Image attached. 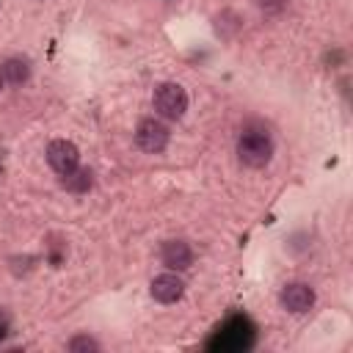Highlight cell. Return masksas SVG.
<instances>
[{
  "label": "cell",
  "mask_w": 353,
  "mask_h": 353,
  "mask_svg": "<svg viewBox=\"0 0 353 353\" xmlns=\"http://www.w3.org/2000/svg\"><path fill=\"white\" fill-rule=\"evenodd\" d=\"M273 157V138L265 127H245L237 138V160L245 168H265Z\"/></svg>",
  "instance_id": "obj_1"
},
{
  "label": "cell",
  "mask_w": 353,
  "mask_h": 353,
  "mask_svg": "<svg viewBox=\"0 0 353 353\" xmlns=\"http://www.w3.org/2000/svg\"><path fill=\"white\" fill-rule=\"evenodd\" d=\"M152 105H154V113L160 119H168V121H176L185 116L188 110V91L179 85V83H160L152 94Z\"/></svg>",
  "instance_id": "obj_2"
},
{
  "label": "cell",
  "mask_w": 353,
  "mask_h": 353,
  "mask_svg": "<svg viewBox=\"0 0 353 353\" xmlns=\"http://www.w3.org/2000/svg\"><path fill=\"white\" fill-rule=\"evenodd\" d=\"M44 157H47V165H50L55 174H61V176L72 174V171L80 165V149H77L72 141H66V138L50 141L47 149H44Z\"/></svg>",
  "instance_id": "obj_3"
},
{
  "label": "cell",
  "mask_w": 353,
  "mask_h": 353,
  "mask_svg": "<svg viewBox=\"0 0 353 353\" xmlns=\"http://www.w3.org/2000/svg\"><path fill=\"white\" fill-rule=\"evenodd\" d=\"M171 141V132L168 127L160 121V119H141L138 127H135V143L149 152V154H160Z\"/></svg>",
  "instance_id": "obj_4"
},
{
  "label": "cell",
  "mask_w": 353,
  "mask_h": 353,
  "mask_svg": "<svg viewBox=\"0 0 353 353\" xmlns=\"http://www.w3.org/2000/svg\"><path fill=\"white\" fill-rule=\"evenodd\" d=\"M279 303L284 312L290 314H306L312 306H314V290L306 284V281H292L281 290L279 295Z\"/></svg>",
  "instance_id": "obj_5"
},
{
  "label": "cell",
  "mask_w": 353,
  "mask_h": 353,
  "mask_svg": "<svg viewBox=\"0 0 353 353\" xmlns=\"http://www.w3.org/2000/svg\"><path fill=\"white\" fill-rule=\"evenodd\" d=\"M149 292L157 303H176L185 295V281L176 270H168V273H160V276L152 279Z\"/></svg>",
  "instance_id": "obj_6"
},
{
  "label": "cell",
  "mask_w": 353,
  "mask_h": 353,
  "mask_svg": "<svg viewBox=\"0 0 353 353\" xmlns=\"http://www.w3.org/2000/svg\"><path fill=\"white\" fill-rule=\"evenodd\" d=\"M160 259L168 270H188L193 265V248L185 243V240H165L163 248H160Z\"/></svg>",
  "instance_id": "obj_7"
},
{
  "label": "cell",
  "mask_w": 353,
  "mask_h": 353,
  "mask_svg": "<svg viewBox=\"0 0 353 353\" xmlns=\"http://www.w3.org/2000/svg\"><path fill=\"white\" fill-rule=\"evenodd\" d=\"M0 72H3V80H6L8 85H22V83H28V77H30V66H28V61H22V58H8V61H3Z\"/></svg>",
  "instance_id": "obj_8"
},
{
  "label": "cell",
  "mask_w": 353,
  "mask_h": 353,
  "mask_svg": "<svg viewBox=\"0 0 353 353\" xmlns=\"http://www.w3.org/2000/svg\"><path fill=\"white\" fill-rule=\"evenodd\" d=\"M63 188L72 190V193H83L91 188V171L88 168H74L72 174L63 176Z\"/></svg>",
  "instance_id": "obj_9"
},
{
  "label": "cell",
  "mask_w": 353,
  "mask_h": 353,
  "mask_svg": "<svg viewBox=\"0 0 353 353\" xmlns=\"http://www.w3.org/2000/svg\"><path fill=\"white\" fill-rule=\"evenodd\" d=\"M102 345L94 339V336H88V334H77V336H72L69 342H66V350L69 353H97Z\"/></svg>",
  "instance_id": "obj_10"
},
{
  "label": "cell",
  "mask_w": 353,
  "mask_h": 353,
  "mask_svg": "<svg viewBox=\"0 0 353 353\" xmlns=\"http://www.w3.org/2000/svg\"><path fill=\"white\" fill-rule=\"evenodd\" d=\"M284 3H287V0H256V6L265 8V11H279Z\"/></svg>",
  "instance_id": "obj_11"
},
{
  "label": "cell",
  "mask_w": 353,
  "mask_h": 353,
  "mask_svg": "<svg viewBox=\"0 0 353 353\" xmlns=\"http://www.w3.org/2000/svg\"><path fill=\"white\" fill-rule=\"evenodd\" d=\"M3 85H6V80H3V72H0V91H3Z\"/></svg>",
  "instance_id": "obj_12"
}]
</instances>
